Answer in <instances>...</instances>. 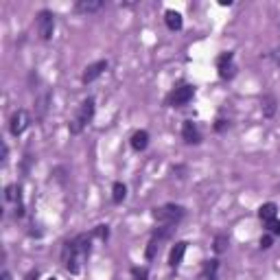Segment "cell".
<instances>
[{
	"instance_id": "cell-1",
	"label": "cell",
	"mask_w": 280,
	"mask_h": 280,
	"mask_svg": "<svg viewBox=\"0 0 280 280\" xmlns=\"http://www.w3.org/2000/svg\"><path fill=\"white\" fill-rule=\"evenodd\" d=\"M90 243H92V234H79L64 245L62 263L66 267V272L70 274L81 272L83 260H88V256H90Z\"/></svg>"
},
{
	"instance_id": "cell-2",
	"label": "cell",
	"mask_w": 280,
	"mask_h": 280,
	"mask_svg": "<svg viewBox=\"0 0 280 280\" xmlns=\"http://www.w3.org/2000/svg\"><path fill=\"white\" fill-rule=\"evenodd\" d=\"M92 116H94V99H86L81 105H79V110H77V114H74V118L68 123V132L72 134V136L81 134L83 129L88 127V123L92 120Z\"/></svg>"
},
{
	"instance_id": "cell-3",
	"label": "cell",
	"mask_w": 280,
	"mask_h": 280,
	"mask_svg": "<svg viewBox=\"0 0 280 280\" xmlns=\"http://www.w3.org/2000/svg\"><path fill=\"white\" fill-rule=\"evenodd\" d=\"M184 217V208L182 206H175V204H166V206H160L153 210V219H156L158 223H169V226H175L180 219Z\"/></svg>"
},
{
	"instance_id": "cell-4",
	"label": "cell",
	"mask_w": 280,
	"mask_h": 280,
	"mask_svg": "<svg viewBox=\"0 0 280 280\" xmlns=\"http://www.w3.org/2000/svg\"><path fill=\"white\" fill-rule=\"evenodd\" d=\"M37 33L44 42H48L50 37H53V31H55V16L48 11V9H44V11L37 13Z\"/></svg>"
},
{
	"instance_id": "cell-5",
	"label": "cell",
	"mask_w": 280,
	"mask_h": 280,
	"mask_svg": "<svg viewBox=\"0 0 280 280\" xmlns=\"http://www.w3.org/2000/svg\"><path fill=\"white\" fill-rule=\"evenodd\" d=\"M217 68H219V77L221 79H232L236 74L234 66V53H223L217 57Z\"/></svg>"
},
{
	"instance_id": "cell-6",
	"label": "cell",
	"mask_w": 280,
	"mask_h": 280,
	"mask_svg": "<svg viewBox=\"0 0 280 280\" xmlns=\"http://www.w3.org/2000/svg\"><path fill=\"white\" fill-rule=\"evenodd\" d=\"M193 94H195V88H193V86H188V83H184V86L175 88V90L171 92V96H169V105H173V107L186 105L190 99H193Z\"/></svg>"
},
{
	"instance_id": "cell-7",
	"label": "cell",
	"mask_w": 280,
	"mask_h": 280,
	"mask_svg": "<svg viewBox=\"0 0 280 280\" xmlns=\"http://www.w3.org/2000/svg\"><path fill=\"white\" fill-rule=\"evenodd\" d=\"M29 123H31L29 112H26V110H18V112H13L11 120H9V129H11L13 136H20V134L29 127Z\"/></svg>"
},
{
	"instance_id": "cell-8",
	"label": "cell",
	"mask_w": 280,
	"mask_h": 280,
	"mask_svg": "<svg viewBox=\"0 0 280 280\" xmlns=\"http://www.w3.org/2000/svg\"><path fill=\"white\" fill-rule=\"evenodd\" d=\"M107 70V62L105 59H101V62H94V64H90L86 70H83V83H92L94 79H99L101 74H103Z\"/></svg>"
},
{
	"instance_id": "cell-9",
	"label": "cell",
	"mask_w": 280,
	"mask_h": 280,
	"mask_svg": "<svg viewBox=\"0 0 280 280\" xmlns=\"http://www.w3.org/2000/svg\"><path fill=\"white\" fill-rule=\"evenodd\" d=\"M182 136L188 144H199L202 142V134H199L197 125L193 123V120H186L184 125H182Z\"/></svg>"
},
{
	"instance_id": "cell-10",
	"label": "cell",
	"mask_w": 280,
	"mask_h": 280,
	"mask_svg": "<svg viewBox=\"0 0 280 280\" xmlns=\"http://www.w3.org/2000/svg\"><path fill=\"white\" fill-rule=\"evenodd\" d=\"M48 103H50V92L48 90H44L42 94L35 96V107H33L35 120H42L46 116V112H48Z\"/></svg>"
},
{
	"instance_id": "cell-11",
	"label": "cell",
	"mask_w": 280,
	"mask_h": 280,
	"mask_svg": "<svg viewBox=\"0 0 280 280\" xmlns=\"http://www.w3.org/2000/svg\"><path fill=\"white\" fill-rule=\"evenodd\" d=\"M186 241H177V243L173 245V250H171V254H169V265L171 267H177V265L184 260V254H186Z\"/></svg>"
},
{
	"instance_id": "cell-12",
	"label": "cell",
	"mask_w": 280,
	"mask_h": 280,
	"mask_svg": "<svg viewBox=\"0 0 280 280\" xmlns=\"http://www.w3.org/2000/svg\"><path fill=\"white\" fill-rule=\"evenodd\" d=\"M105 7L103 0H79L77 2V11L81 13H94V11H101Z\"/></svg>"
},
{
	"instance_id": "cell-13",
	"label": "cell",
	"mask_w": 280,
	"mask_h": 280,
	"mask_svg": "<svg viewBox=\"0 0 280 280\" xmlns=\"http://www.w3.org/2000/svg\"><path fill=\"white\" fill-rule=\"evenodd\" d=\"M276 212H278V206L274 202H267V204H263V206L258 208V219L263 223H267V221H272V219H276Z\"/></svg>"
},
{
	"instance_id": "cell-14",
	"label": "cell",
	"mask_w": 280,
	"mask_h": 280,
	"mask_svg": "<svg viewBox=\"0 0 280 280\" xmlns=\"http://www.w3.org/2000/svg\"><path fill=\"white\" fill-rule=\"evenodd\" d=\"M164 22H166V26H169L171 31H180L182 29V16L177 11H173V9H169V11L164 13Z\"/></svg>"
},
{
	"instance_id": "cell-15",
	"label": "cell",
	"mask_w": 280,
	"mask_h": 280,
	"mask_svg": "<svg viewBox=\"0 0 280 280\" xmlns=\"http://www.w3.org/2000/svg\"><path fill=\"white\" fill-rule=\"evenodd\" d=\"M149 144V134L147 132H136L132 136V147L136 149V151H142V149H147Z\"/></svg>"
},
{
	"instance_id": "cell-16",
	"label": "cell",
	"mask_w": 280,
	"mask_h": 280,
	"mask_svg": "<svg viewBox=\"0 0 280 280\" xmlns=\"http://www.w3.org/2000/svg\"><path fill=\"white\" fill-rule=\"evenodd\" d=\"M125 197H127V186L123 182H114V186H112V199H114V204H120Z\"/></svg>"
},
{
	"instance_id": "cell-17",
	"label": "cell",
	"mask_w": 280,
	"mask_h": 280,
	"mask_svg": "<svg viewBox=\"0 0 280 280\" xmlns=\"http://www.w3.org/2000/svg\"><path fill=\"white\" fill-rule=\"evenodd\" d=\"M274 114H276V96H272V94L263 96V116L272 118Z\"/></svg>"
},
{
	"instance_id": "cell-18",
	"label": "cell",
	"mask_w": 280,
	"mask_h": 280,
	"mask_svg": "<svg viewBox=\"0 0 280 280\" xmlns=\"http://www.w3.org/2000/svg\"><path fill=\"white\" fill-rule=\"evenodd\" d=\"M4 197H7L9 202H18V204H20V202H22V195H20V186H16V184L7 186V193H4Z\"/></svg>"
},
{
	"instance_id": "cell-19",
	"label": "cell",
	"mask_w": 280,
	"mask_h": 280,
	"mask_svg": "<svg viewBox=\"0 0 280 280\" xmlns=\"http://www.w3.org/2000/svg\"><path fill=\"white\" fill-rule=\"evenodd\" d=\"M217 269H219V260H208V263L204 265V274H206L210 280H214V274H217Z\"/></svg>"
},
{
	"instance_id": "cell-20",
	"label": "cell",
	"mask_w": 280,
	"mask_h": 280,
	"mask_svg": "<svg viewBox=\"0 0 280 280\" xmlns=\"http://www.w3.org/2000/svg\"><path fill=\"white\" fill-rule=\"evenodd\" d=\"M158 247H160V241L151 236V241H149L147 250H144V256H147V258H153V256H156V252H158Z\"/></svg>"
},
{
	"instance_id": "cell-21",
	"label": "cell",
	"mask_w": 280,
	"mask_h": 280,
	"mask_svg": "<svg viewBox=\"0 0 280 280\" xmlns=\"http://www.w3.org/2000/svg\"><path fill=\"white\" fill-rule=\"evenodd\" d=\"M226 247H228V236L226 234H219L217 239H214V252H217V254H221V252H226Z\"/></svg>"
},
{
	"instance_id": "cell-22",
	"label": "cell",
	"mask_w": 280,
	"mask_h": 280,
	"mask_svg": "<svg viewBox=\"0 0 280 280\" xmlns=\"http://www.w3.org/2000/svg\"><path fill=\"white\" fill-rule=\"evenodd\" d=\"M132 276H134V280H147L149 278V272H147V267H134L132 269Z\"/></svg>"
},
{
	"instance_id": "cell-23",
	"label": "cell",
	"mask_w": 280,
	"mask_h": 280,
	"mask_svg": "<svg viewBox=\"0 0 280 280\" xmlns=\"http://www.w3.org/2000/svg\"><path fill=\"white\" fill-rule=\"evenodd\" d=\"M92 236H99L101 241H105L107 236H110V230H107V226H96L94 230H92Z\"/></svg>"
},
{
	"instance_id": "cell-24",
	"label": "cell",
	"mask_w": 280,
	"mask_h": 280,
	"mask_svg": "<svg viewBox=\"0 0 280 280\" xmlns=\"http://www.w3.org/2000/svg\"><path fill=\"white\" fill-rule=\"evenodd\" d=\"M265 226H267V230L272 232V234H280V221L278 219H272V221H267Z\"/></svg>"
},
{
	"instance_id": "cell-25",
	"label": "cell",
	"mask_w": 280,
	"mask_h": 280,
	"mask_svg": "<svg viewBox=\"0 0 280 280\" xmlns=\"http://www.w3.org/2000/svg\"><path fill=\"white\" fill-rule=\"evenodd\" d=\"M272 243H274V239L272 236H263V239H260V247H263V250H269V247H272Z\"/></svg>"
},
{
	"instance_id": "cell-26",
	"label": "cell",
	"mask_w": 280,
	"mask_h": 280,
	"mask_svg": "<svg viewBox=\"0 0 280 280\" xmlns=\"http://www.w3.org/2000/svg\"><path fill=\"white\" fill-rule=\"evenodd\" d=\"M226 127H228V120H223V118H219L217 125H214V129H217V132H223Z\"/></svg>"
},
{
	"instance_id": "cell-27",
	"label": "cell",
	"mask_w": 280,
	"mask_h": 280,
	"mask_svg": "<svg viewBox=\"0 0 280 280\" xmlns=\"http://www.w3.org/2000/svg\"><path fill=\"white\" fill-rule=\"evenodd\" d=\"M272 59H274V62H276L278 66H280V48H276V50L272 53Z\"/></svg>"
},
{
	"instance_id": "cell-28",
	"label": "cell",
	"mask_w": 280,
	"mask_h": 280,
	"mask_svg": "<svg viewBox=\"0 0 280 280\" xmlns=\"http://www.w3.org/2000/svg\"><path fill=\"white\" fill-rule=\"evenodd\" d=\"M24 280H37V272H31V274H29V276H26Z\"/></svg>"
},
{
	"instance_id": "cell-29",
	"label": "cell",
	"mask_w": 280,
	"mask_h": 280,
	"mask_svg": "<svg viewBox=\"0 0 280 280\" xmlns=\"http://www.w3.org/2000/svg\"><path fill=\"white\" fill-rule=\"evenodd\" d=\"M2 280H11V274H9V272H4V274H2Z\"/></svg>"
},
{
	"instance_id": "cell-30",
	"label": "cell",
	"mask_w": 280,
	"mask_h": 280,
	"mask_svg": "<svg viewBox=\"0 0 280 280\" xmlns=\"http://www.w3.org/2000/svg\"><path fill=\"white\" fill-rule=\"evenodd\" d=\"M48 280H57V278H48Z\"/></svg>"
}]
</instances>
